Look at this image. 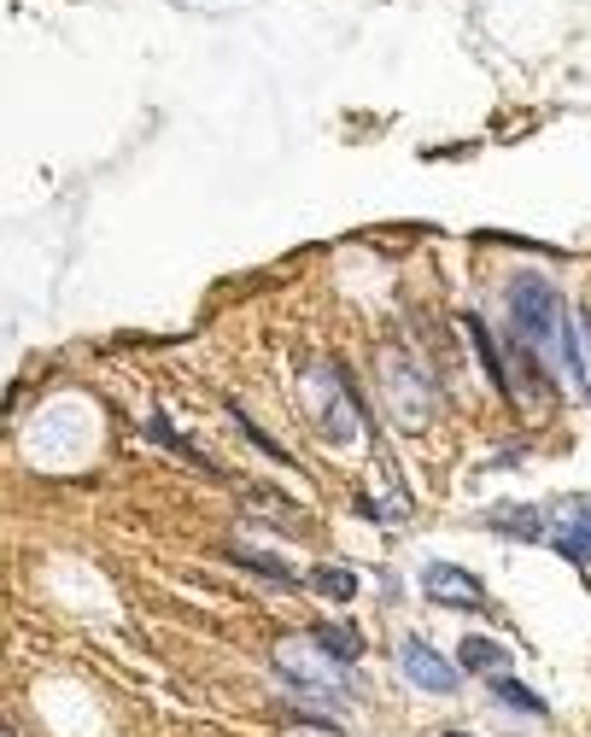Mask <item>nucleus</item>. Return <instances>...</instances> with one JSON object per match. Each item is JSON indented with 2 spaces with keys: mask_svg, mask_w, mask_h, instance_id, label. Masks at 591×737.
Instances as JSON below:
<instances>
[{
  "mask_svg": "<svg viewBox=\"0 0 591 737\" xmlns=\"http://www.w3.org/2000/svg\"><path fill=\"white\" fill-rule=\"evenodd\" d=\"M452 737H463V731H452Z\"/></svg>",
  "mask_w": 591,
  "mask_h": 737,
  "instance_id": "14",
  "label": "nucleus"
},
{
  "mask_svg": "<svg viewBox=\"0 0 591 737\" xmlns=\"http://www.w3.org/2000/svg\"><path fill=\"white\" fill-rule=\"evenodd\" d=\"M457 667H468V673H504L509 667V650L492 644V639H463V662Z\"/></svg>",
  "mask_w": 591,
  "mask_h": 737,
  "instance_id": "7",
  "label": "nucleus"
},
{
  "mask_svg": "<svg viewBox=\"0 0 591 737\" xmlns=\"http://www.w3.org/2000/svg\"><path fill=\"white\" fill-rule=\"evenodd\" d=\"M311 639H317L322 650H329L334 662H357V655H363V639H357V626H317Z\"/></svg>",
  "mask_w": 591,
  "mask_h": 737,
  "instance_id": "9",
  "label": "nucleus"
},
{
  "mask_svg": "<svg viewBox=\"0 0 591 737\" xmlns=\"http://www.w3.org/2000/svg\"><path fill=\"white\" fill-rule=\"evenodd\" d=\"M281 737H340V731H334V726H322V720H293Z\"/></svg>",
  "mask_w": 591,
  "mask_h": 737,
  "instance_id": "13",
  "label": "nucleus"
},
{
  "mask_svg": "<svg viewBox=\"0 0 591 737\" xmlns=\"http://www.w3.org/2000/svg\"><path fill=\"white\" fill-rule=\"evenodd\" d=\"M7 737H12V731H7Z\"/></svg>",
  "mask_w": 591,
  "mask_h": 737,
  "instance_id": "15",
  "label": "nucleus"
},
{
  "mask_svg": "<svg viewBox=\"0 0 591 737\" xmlns=\"http://www.w3.org/2000/svg\"><path fill=\"white\" fill-rule=\"evenodd\" d=\"M509 316H516V334L533 345V352H550L562 334V299H557V287H550L545 276H521L516 287H509Z\"/></svg>",
  "mask_w": 591,
  "mask_h": 737,
  "instance_id": "1",
  "label": "nucleus"
},
{
  "mask_svg": "<svg viewBox=\"0 0 591 737\" xmlns=\"http://www.w3.org/2000/svg\"><path fill=\"white\" fill-rule=\"evenodd\" d=\"M398 662H404V673H411L422 691H439V696L457 691V667L445 662L439 650H427L422 639H404V644H398Z\"/></svg>",
  "mask_w": 591,
  "mask_h": 737,
  "instance_id": "4",
  "label": "nucleus"
},
{
  "mask_svg": "<svg viewBox=\"0 0 591 737\" xmlns=\"http://www.w3.org/2000/svg\"><path fill=\"white\" fill-rule=\"evenodd\" d=\"M311 655H317V650H304V644H281V650H276V667L288 673V679H299L311 696H322V703H340V691H345V685H340V673L317 667Z\"/></svg>",
  "mask_w": 591,
  "mask_h": 737,
  "instance_id": "3",
  "label": "nucleus"
},
{
  "mask_svg": "<svg viewBox=\"0 0 591 737\" xmlns=\"http://www.w3.org/2000/svg\"><path fill=\"white\" fill-rule=\"evenodd\" d=\"M486 521H492L498 532H516V539H539V532H545V521L533 516V509H521V504H498Z\"/></svg>",
  "mask_w": 591,
  "mask_h": 737,
  "instance_id": "8",
  "label": "nucleus"
},
{
  "mask_svg": "<svg viewBox=\"0 0 591 737\" xmlns=\"http://www.w3.org/2000/svg\"><path fill=\"white\" fill-rule=\"evenodd\" d=\"M311 585L322 591V598H334V603H352L357 598V573L352 568H317Z\"/></svg>",
  "mask_w": 591,
  "mask_h": 737,
  "instance_id": "10",
  "label": "nucleus"
},
{
  "mask_svg": "<svg viewBox=\"0 0 591 737\" xmlns=\"http://www.w3.org/2000/svg\"><path fill=\"white\" fill-rule=\"evenodd\" d=\"M381 381H386V393L404 398V404H398V422H404V427H422V422H427V386H422L416 369L404 363V357H386Z\"/></svg>",
  "mask_w": 591,
  "mask_h": 737,
  "instance_id": "5",
  "label": "nucleus"
},
{
  "mask_svg": "<svg viewBox=\"0 0 591 737\" xmlns=\"http://www.w3.org/2000/svg\"><path fill=\"white\" fill-rule=\"evenodd\" d=\"M498 696L509 708H527V714H545V696L539 691H527L521 679H509V673H498Z\"/></svg>",
  "mask_w": 591,
  "mask_h": 737,
  "instance_id": "12",
  "label": "nucleus"
},
{
  "mask_svg": "<svg viewBox=\"0 0 591 737\" xmlns=\"http://www.w3.org/2000/svg\"><path fill=\"white\" fill-rule=\"evenodd\" d=\"M463 328H468V340H475V352H480V369L492 375V386L504 398H516V386H509V369H504V357H498V345H492V334H486V322L480 316H463Z\"/></svg>",
  "mask_w": 591,
  "mask_h": 737,
  "instance_id": "6",
  "label": "nucleus"
},
{
  "mask_svg": "<svg viewBox=\"0 0 591 737\" xmlns=\"http://www.w3.org/2000/svg\"><path fill=\"white\" fill-rule=\"evenodd\" d=\"M422 591L434 603H445V609H480L486 603V585L475 580V573L452 568V562H427L422 568Z\"/></svg>",
  "mask_w": 591,
  "mask_h": 737,
  "instance_id": "2",
  "label": "nucleus"
},
{
  "mask_svg": "<svg viewBox=\"0 0 591 737\" xmlns=\"http://www.w3.org/2000/svg\"><path fill=\"white\" fill-rule=\"evenodd\" d=\"M557 557H568V562H591V527L568 521V527L557 532Z\"/></svg>",
  "mask_w": 591,
  "mask_h": 737,
  "instance_id": "11",
  "label": "nucleus"
}]
</instances>
